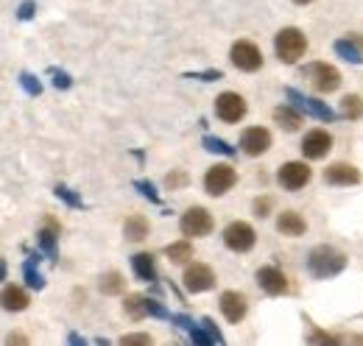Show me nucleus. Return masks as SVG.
<instances>
[{
    "label": "nucleus",
    "instance_id": "3",
    "mask_svg": "<svg viewBox=\"0 0 363 346\" xmlns=\"http://www.w3.org/2000/svg\"><path fill=\"white\" fill-rule=\"evenodd\" d=\"M302 79L316 92H335L341 86V73L327 62H311L302 67Z\"/></svg>",
    "mask_w": 363,
    "mask_h": 346
},
{
    "label": "nucleus",
    "instance_id": "19",
    "mask_svg": "<svg viewBox=\"0 0 363 346\" xmlns=\"http://www.w3.org/2000/svg\"><path fill=\"white\" fill-rule=\"evenodd\" d=\"M274 121L279 123V129L299 131V126H302V112H299L296 106L282 104V106H277V109H274Z\"/></svg>",
    "mask_w": 363,
    "mask_h": 346
},
{
    "label": "nucleus",
    "instance_id": "25",
    "mask_svg": "<svg viewBox=\"0 0 363 346\" xmlns=\"http://www.w3.org/2000/svg\"><path fill=\"white\" fill-rule=\"evenodd\" d=\"M165 255H168V260H171V262H179V265H184V262H190V260H193V243H190V240L171 243V246L165 249Z\"/></svg>",
    "mask_w": 363,
    "mask_h": 346
},
{
    "label": "nucleus",
    "instance_id": "4",
    "mask_svg": "<svg viewBox=\"0 0 363 346\" xmlns=\"http://www.w3.org/2000/svg\"><path fill=\"white\" fill-rule=\"evenodd\" d=\"M221 238H224V246H227L229 252H238V255L252 252L255 243H257V235H255L252 223H246V221H232Z\"/></svg>",
    "mask_w": 363,
    "mask_h": 346
},
{
    "label": "nucleus",
    "instance_id": "21",
    "mask_svg": "<svg viewBox=\"0 0 363 346\" xmlns=\"http://www.w3.org/2000/svg\"><path fill=\"white\" fill-rule=\"evenodd\" d=\"M3 307H6L9 313L26 310V307H28V294H26L23 288H17V285H6V288H3Z\"/></svg>",
    "mask_w": 363,
    "mask_h": 346
},
{
    "label": "nucleus",
    "instance_id": "30",
    "mask_svg": "<svg viewBox=\"0 0 363 346\" xmlns=\"http://www.w3.org/2000/svg\"><path fill=\"white\" fill-rule=\"evenodd\" d=\"M53 193H56L65 204H70V207H84V204H82V199H79V196H73V190H67L65 184H56V190H53Z\"/></svg>",
    "mask_w": 363,
    "mask_h": 346
},
{
    "label": "nucleus",
    "instance_id": "36",
    "mask_svg": "<svg viewBox=\"0 0 363 346\" xmlns=\"http://www.w3.org/2000/svg\"><path fill=\"white\" fill-rule=\"evenodd\" d=\"M269 210H272V199H257V201H255V216L257 218H266Z\"/></svg>",
    "mask_w": 363,
    "mask_h": 346
},
{
    "label": "nucleus",
    "instance_id": "9",
    "mask_svg": "<svg viewBox=\"0 0 363 346\" xmlns=\"http://www.w3.org/2000/svg\"><path fill=\"white\" fill-rule=\"evenodd\" d=\"M179 229L184 238H204L213 232V216L204 207H190L184 210V216L179 221Z\"/></svg>",
    "mask_w": 363,
    "mask_h": 346
},
{
    "label": "nucleus",
    "instance_id": "28",
    "mask_svg": "<svg viewBox=\"0 0 363 346\" xmlns=\"http://www.w3.org/2000/svg\"><path fill=\"white\" fill-rule=\"evenodd\" d=\"M341 115H344V118H350V121L363 118V98L361 95H344V101H341Z\"/></svg>",
    "mask_w": 363,
    "mask_h": 346
},
{
    "label": "nucleus",
    "instance_id": "27",
    "mask_svg": "<svg viewBox=\"0 0 363 346\" xmlns=\"http://www.w3.org/2000/svg\"><path fill=\"white\" fill-rule=\"evenodd\" d=\"M40 260V255H34V257L28 260L26 265H23V277H26V282H28V288H34V291H43L45 288V277L34 268V262Z\"/></svg>",
    "mask_w": 363,
    "mask_h": 346
},
{
    "label": "nucleus",
    "instance_id": "39",
    "mask_svg": "<svg viewBox=\"0 0 363 346\" xmlns=\"http://www.w3.org/2000/svg\"><path fill=\"white\" fill-rule=\"evenodd\" d=\"M31 14H34V6H31V3H23V6L17 9V17H20V20H31Z\"/></svg>",
    "mask_w": 363,
    "mask_h": 346
},
{
    "label": "nucleus",
    "instance_id": "12",
    "mask_svg": "<svg viewBox=\"0 0 363 346\" xmlns=\"http://www.w3.org/2000/svg\"><path fill=\"white\" fill-rule=\"evenodd\" d=\"M272 148V131L263 126H252L240 134V151L246 157H260Z\"/></svg>",
    "mask_w": 363,
    "mask_h": 346
},
{
    "label": "nucleus",
    "instance_id": "41",
    "mask_svg": "<svg viewBox=\"0 0 363 346\" xmlns=\"http://www.w3.org/2000/svg\"><path fill=\"white\" fill-rule=\"evenodd\" d=\"M184 184V176L182 173H174V176H168V187H179Z\"/></svg>",
    "mask_w": 363,
    "mask_h": 346
},
{
    "label": "nucleus",
    "instance_id": "17",
    "mask_svg": "<svg viewBox=\"0 0 363 346\" xmlns=\"http://www.w3.org/2000/svg\"><path fill=\"white\" fill-rule=\"evenodd\" d=\"M333 48H335V53H338L341 59H347L350 65H363V40L358 34H347L344 40H338Z\"/></svg>",
    "mask_w": 363,
    "mask_h": 346
},
{
    "label": "nucleus",
    "instance_id": "15",
    "mask_svg": "<svg viewBox=\"0 0 363 346\" xmlns=\"http://www.w3.org/2000/svg\"><path fill=\"white\" fill-rule=\"evenodd\" d=\"M324 182L333 184V187H350V184L361 182V171L355 165H350V162H333L324 171Z\"/></svg>",
    "mask_w": 363,
    "mask_h": 346
},
{
    "label": "nucleus",
    "instance_id": "20",
    "mask_svg": "<svg viewBox=\"0 0 363 346\" xmlns=\"http://www.w3.org/2000/svg\"><path fill=\"white\" fill-rule=\"evenodd\" d=\"M132 268H135V274L143 282H157V262H154V255H148V252L135 255V257H132Z\"/></svg>",
    "mask_w": 363,
    "mask_h": 346
},
{
    "label": "nucleus",
    "instance_id": "23",
    "mask_svg": "<svg viewBox=\"0 0 363 346\" xmlns=\"http://www.w3.org/2000/svg\"><path fill=\"white\" fill-rule=\"evenodd\" d=\"M123 235H126V240H145L148 238V221L143 216H129L126 218V223H123Z\"/></svg>",
    "mask_w": 363,
    "mask_h": 346
},
{
    "label": "nucleus",
    "instance_id": "32",
    "mask_svg": "<svg viewBox=\"0 0 363 346\" xmlns=\"http://www.w3.org/2000/svg\"><path fill=\"white\" fill-rule=\"evenodd\" d=\"M20 86H23L28 95H40V92H43V84H40L34 76H28V73H23V76H20Z\"/></svg>",
    "mask_w": 363,
    "mask_h": 346
},
{
    "label": "nucleus",
    "instance_id": "37",
    "mask_svg": "<svg viewBox=\"0 0 363 346\" xmlns=\"http://www.w3.org/2000/svg\"><path fill=\"white\" fill-rule=\"evenodd\" d=\"M53 84H56V89H67L70 86V76L62 73V70H53Z\"/></svg>",
    "mask_w": 363,
    "mask_h": 346
},
{
    "label": "nucleus",
    "instance_id": "6",
    "mask_svg": "<svg viewBox=\"0 0 363 346\" xmlns=\"http://www.w3.org/2000/svg\"><path fill=\"white\" fill-rule=\"evenodd\" d=\"M235 182H238V173H235L232 165H213V168H207V173H204V190L213 199L227 196L229 190L235 187Z\"/></svg>",
    "mask_w": 363,
    "mask_h": 346
},
{
    "label": "nucleus",
    "instance_id": "33",
    "mask_svg": "<svg viewBox=\"0 0 363 346\" xmlns=\"http://www.w3.org/2000/svg\"><path fill=\"white\" fill-rule=\"evenodd\" d=\"M135 187L148 199V201H160V193H157V187H154L151 182H135Z\"/></svg>",
    "mask_w": 363,
    "mask_h": 346
},
{
    "label": "nucleus",
    "instance_id": "40",
    "mask_svg": "<svg viewBox=\"0 0 363 346\" xmlns=\"http://www.w3.org/2000/svg\"><path fill=\"white\" fill-rule=\"evenodd\" d=\"M187 79H221V73H187Z\"/></svg>",
    "mask_w": 363,
    "mask_h": 346
},
{
    "label": "nucleus",
    "instance_id": "2",
    "mask_svg": "<svg viewBox=\"0 0 363 346\" xmlns=\"http://www.w3.org/2000/svg\"><path fill=\"white\" fill-rule=\"evenodd\" d=\"M305 50H308V37L299 28L291 26V28L277 31V37H274V53H277V59L282 65H296L305 56Z\"/></svg>",
    "mask_w": 363,
    "mask_h": 346
},
{
    "label": "nucleus",
    "instance_id": "35",
    "mask_svg": "<svg viewBox=\"0 0 363 346\" xmlns=\"http://www.w3.org/2000/svg\"><path fill=\"white\" fill-rule=\"evenodd\" d=\"M121 344H123V346L151 344V335H145V333H135V335H123V338H121Z\"/></svg>",
    "mask_w": 363,
    "mask_h": 346
},
{
    "label": "nucleus",
    "instance_id": "31",
    "mask_svg": "<svg viewBox=\"0 0 363 346\" xmlns=\"http://www.w3.org/2000/svg\"><path fill=\"white\" fill-rule=\"evenodd\" d=\"M187 335H190V341L193 344H213V338H210V333L204 330V324L199 327V324H193L190 330H187Z\"/></svg>",
    "mask_w": 363,
    "mask_h": 346
},
{
    "label": "nucleus",
    "instance_id": "22",
    "mask_svg": "<svg viewBox=\"0 0 363 346\" xmlns=\"http://www.w3.org/2000/svg\"><path fill=\"white\" fill-rule=\"evenodd\" d=\"M56 238H59V226L53 221H45V226L37 232V243L50 260H56Z\"/></svg>",
    "mask_w": 363,
    "mask_h": 346
},
{
    "label": "nucleus",
    "instance_id": "8",
    "mask_svg": "<svg viewBox=\"0 0 363 346\" xmlns=\"http://www.w3.org/2000/svg\"><path fill=\"white\" fill-rule=\"evenodd\" d=\"M182 282H184V291H187V294H207V291H213V285H216V274H213V268L204 265V262H190V265L184 268Z\"/></svg>",
    "mask_w": 363,
    "mask_h": 346
},
{
    "label": "nucleus",
    "instance_id": "14",
    "mask_svg": "<svg viewBox=\"0 0 363 346\" xmlns=\"http://www.w3.org/2000/svg\"><path fill=\"white\" fill-rule=\"evenodd\" d=\"M330 148H333V137L324 129H313L302 137V154H305V160H324Z\"/></svg>",
    "mask_w": 363,
    "mask_h": 346
},
{
    "label": "nucleus",
    "instance_id": "26",
    "mask_svg": "<svg viewBox=\"0 0 363 346\" xmlns=\"http://www.w3.org/2000/svg\"><path fill=\"white\" fill-rule=\"evenodd\" d=\"M145 302H148V296H140V294H132V296H126V302H123V310H126V316H129L132 321H140V318H145V316H148V310H145Z\"/></svg>",
    "mask_w": 363,
    "mask_h": 346
},
{
    "label": "nucleus",
    "instance_id": "10",
    "mask_svg": "<svg viewBox=\"0 0 363 346\" xmlns=\"http://www.w3.org/2000/svg\"><path fill=\"white\" fill-rule=\"evenodd\" d=\"M311 179H313V171L308 162H285L277 173V182L282 184V190H291V193L302 190Z\"/></svg>",
    "mask_w": 363,
    "mask_h": 346
},
{
    "label": "nucleus",
    "instance_id": "11",
    "mask_svg": "<svg viewBox=\"0 0 363 346\" xmlns=\"http://www.w3.org/2000/svg\"><path fill=\"white\" fill-rule=\"evenodd\" d=\"M216 115L224 121V123H238L243 121L246 115V101L238 95V92H221L216 98Z\"/></svg>",
    "mask_w": 363,
    "mask_h": 346
},
{
    "label": "nucleus",
    "instance_id": "38",
    "mask_svg": "<svg viewBox=\"0 0 363 346\" xmlns=\"http://www.w3.org/2000/svg\"><path fill=\"white\" fill-rule=\"evenodd\" d=\"M171 324H177V327H182L187 333L193 327V318H187V316H171Z\"/></svg>",
    "mask_w": 363,
    "mask_h": 346
},
{
    "label": "nucleus",
    "instance_id": "1",
    "mask_svg": "<svg viewBox=\"0 0 363 346\" xmlns=\"http://www.w3.org/2000/svg\"><path fill=\"white\" fill-rule=\"evenodd\" d=\"M344 268H347V255L338 252L335 246L321 243V246H313L308 255V271L316 279H330V277L341 274Z\"/></svg>",
    "mask_w": 363,
    "mask_h": 346
},
{
    "label": "nucleus",
    "instance_id": "5",
    "mask_svg": "<svg viewBox=\"0 0 363 346\" xmlns=\"http://www.w3.org/2000/svg\"><path fill=\"white\" fill-rule=\"evenodd\" d=\"M229 59H232V65H235L238 70H243V73H255V70L263 67V53H260V48L255 43H249V40H238V43L232 45Z\"/></svg>",
    "mask_w": 363,
    "mask_h": 346
},
{
    "label": "nucleus",
    "instance_id": "16",
    "mask_svg": "<svg viewBox=\"0 0 363 346\" xmlns=\"http://www.w3.org/2000/svg\"><path fill=\"white\" fill-rule=\"evenodd\" d=\"M257 282H260V288H263L269 296H282V294L288 291L285 274H282L279 268H274V265H263V268L257 271Z\"/></svg>",
    "mask_w": 363,
    "mask_h": 346
},
{
    "label": "nucleus",
    "instance_id": "42",
    "mask_svg": "<svg viewBox=\"0 0 363 346\" xmlns=\"http://www.w3.org/2000/svg\"><path fill=\"white\" fill-rule=\"evenodd\" d=\"M67 341H70V344H84V338H82V335H76V333H73Z\"/></svg>",
    "mask_w": 363,
    "mask_h": 346
},
{
    "label": "nucleus",
    "instance_id": "29",
    "mask_svg": "<svg viewBox=\"0 0 363 346\" xmlns=\"http://www.w3.org/2000/svg\"><path fill=\"white\" fill-rule=\"evenodd\" d=\"M201 145H204L207 151H213V154H224V157H232V154H235V148H232L229 143H224V140H218V137H204Z\"/></svg>",
    "mask_w": 363,
    "mask_h": 346
},
{
    "label": "nucleus",
    "instance_id": "18",
    "mask_svg": "<svg viewBox=\"0 0 363 346\" xmlns=\"http://www.w3.org/2000/svg\"><path fill=\"white\" fill-rule=\"evenodd\" d=\"M277 232H282L285 238H299V235L308 232V223H305V218L299 216V213L285 210V213L277 216Z\"/></svg>",
    "mask_w": 363,
    "mask_h": 346
},
{
    "label": "nucleus",
    "instance_id": "24",
    "mask_svg": "<svg viewBox=\"0 0 363 346\" xmlns=\"http://www.w3.org/2000/svg\"><path fill=\"white\" fill-rule=\"evenodd\" d=\"M98 288H101V294H106V296H118V294H123L126 282H123V277H121L118 271H109V274L101 277Z\"/></svg>",
    "mask_w": 363,
    "mask_h": 346
},
{
    "label": "nucleus",
    "instance_id": "34",
    "mask_svg": "<svg viewBox=\"0 0 363 346\" xmlns=\"http://www.w3.org/2000/svg\"><path fill=\"white\" fill-rule=\"evenodd\" d=\"M201 324H204V330L210 333L213 344H224V335L218 333V327H216V321H213V318H201Z\"/></svg>",
    "mask_w": 363,
    "mask_h": 346
},
{
    "label": "nucleus",
    "instance_id": "43",
    "mask_svg": "<svg viewBox=\"0 0 363 346\" xmlns=\"http://www.w3.org/2000/svg\"><path fill=\"white\" fill-rule=\"evenodd\" d=\"M294 3H299V6H305V3H313V0H294Z\"/></svg>",
    "mask_w": 363,
    "mask_h": 346
},
{
    "label": "nucleus",
    "instance_id": "7",
    "mask_svg": "<svg viewBox=\"0 0 363 346\" xmlns=\"http://www.w3.org/2000/svg\"><path fill=\"white\" fill-rule=\"evenodd\" d=\"M288 92V101L299 109V112H305V115H311V118H316L321 123H333L338 115L327 106V104H321L318 98H311V95H305V92H299V89H285Z\"/></svg>",
    "mask_w": 363,
    "mask_h": 346
},
{
    "label": "nucleus",
    "instance_id": "13",
    "mask_svg": "<svg viewBox=\"0 0 363 346\" xmlns=\"http://www.w3.org/2000/svg\"><path fill=\"white\" fill-rule=\"evenodd\" d=\"M218 307H221V313H224V318L229 324H238L249 313V299L243 294H238V291H224L221 299H218Z\"/></svg>",
    "mask_w": 363,
    "mask_h": 346
}]
</instances>
